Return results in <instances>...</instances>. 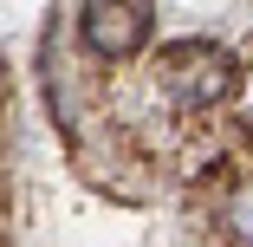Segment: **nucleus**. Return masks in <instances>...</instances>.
Wrapping results in <instances>:
<instances>
[{
  "mask_svg": "<svg viewBox=\"0 0 253 247\" xmlns=\"http://www.w3.org/2000/svg\"><path fill=\"white\" fill-rule=\"evenodd\" d=\"M163 98L175 111H221L227 98L240 91V65H234V52L227 46H208V39H188V46H175V52L163 59Z\"/></svg>",
  "mask_w": 253,
  "mask_h": 247,
  "instance_id": "1",
  "label": "nucleus"
},
{
  "mask_svg": "<svg viewBox=\"0 0 253 247\" xmlns=\"http://www.w3.org/2000/svg\"><path fill=\"white\" fill-rule=\"evenodd\" d=\"M156 39V0H84L78 13V46L104 65L136 59Z\"/></svg>",
  "mask_w": 253,
  "mask_h": 247,
  "instance_id": "2",
  "label": "nucleus"
},
{
  "mask_svg": "<svg viewBox=\"0 0 253 247\" xmlns=\"http://www.w3.org/2000/svg\"><path fill=\"white\" fill-rule=\"evenodd\" d=\"M221 215H227L234 241H247V247H253V176H247V182H240V189L227 195V208H221Z\"/></svg>",
  "mask_w": 253,
  "mask_h": 247,
  "instance_id": "3",
  "label": "nucleus"
}]
</instances>
